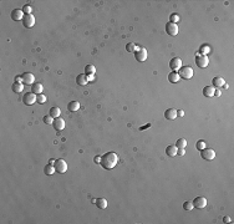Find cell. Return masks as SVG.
Masks as SVG:
<instances>
[{
    "label": "cell",
    "instance_id": "6da1fadb",
    "mask_svg": "<svg viewBox=\"0 0 234 224\" xmlns=\"http://www.w3.org/2000/svg\"><path fill=\"white\" fill-rule=\"evenodd\" d=\"M118 162V157L115 152H107L101 157V162L100 164L105 169H112Z\"/></svg>",
    "mask_w": 234,
    "mask_h": 224
},
{
    "label": "cell",
    "instance_id": "7a4b0ae2",
    "mask_svg": "<svg viewBox=\"0 0 234 224\" xmlns=\"http://www.w3.org/2000/svg\"><path fill=\"white\" fill-rule=\"evenodd\" d=\"M178 75H179V77H182V79L189 80V79L193 77V69L189 67V66H184V67H181Z\"/></svg>",
    "mask_w": 234,
    "mask_h": 224
},
{
    "label": "cell",
    "instance_id": "3957f363",
    "mask_svg": "<svg viewBox=\"0 0 234 224\" xmlns=\"http://www.w3.org/2000/svg\"><path fill=\"white\" fill-rule=\"evenodd\" d=\"M200 157L206 161H212V160L215 158V152L212 148H204V149L200 151Z\"/></svg>",
    "mask_w": 234,
    "mask_h": 224
},
{
    "label": "cell",
    "instance_id": "277c9868",
    "mask_svg": "<svg viewBox=\"0 0 234 224\" xmlns=\"http://www.w3.org/2000/svg\"><path fill=\"white\" fill-rule=\"evenodd\" d=\"M36 97H38V95L32 94V92H28V94L24 95V97H22V102L26 105V106L34 105V103L36 102Z\"/></svg>",
    "mask_w": 234,
    "mask_h": 224
},
{
    "label": "cell",
    "instance_id": "5b68a950",
    "mask_svg": "<svg viewBox=\"0 0 234 224\" xmlns=\"http://www.w3.org/2000/svg\"><path fill=\"white\" fill-rule=\"evenodd\" d=\"M166 31L167 34L171 35V36H176L178 34V25L177 24H173V22H167L166 25Z\"/></svg>",
    "mask_w": 234,
    "mask_h": 224
},
{
    "label": "cell",
    "instance_id": "8992f818",
    "mask_svg": "<svg viewBox=\"0 0 234 224\" xmlns=\"http://www.w3.org/2000/svg\"><path fill=\"white\" fill-rule=\"evenodd\" d=\"M196 64H197V66H199V67L204 69V67H207V66H208V64H209V60H208L207 56L198 54L196 56Z\"/></svg>",
    "mask_w": 234,
    "mask_h": 224
},
{
    "label": "cell",
    "instance_id": "52a82bcc",
    "mask_svg": "<svg viewBox=\"0 0 234 224\" xmlns=\"http://www.w3.org/2000/svg\"><path fill=\"white\" fill-rule=\"evenodd\" d=\"M55 171L57 173H65L68 171V163H66L64 160H57L56 163H55Z\"/></svg>",
    "mask_w": 234,
    "mask_h": 224
},
{
    "label": "cell",
    "instance_id": "ba28073f",
    "mask_svg": "<svg viewBox=\"0 0 234 224\" xmlns=\"http://www.w3.org/2000/svg\"><path fill=\"white\" fill-rule=\"evenodd\" d=\"M35 24V18L32 14H29V15H24L22 18V25L25 28H32Z\"/></svg>",
    "mask_w": 234,
    "mask_h": 224
},
{
    "label": "cell",
    "instance_id": "9c48e42d",
    "mask_svg": "<svg viewBox=\"0 0 234 224\" xmlns=\"http://www.w3.org/2000/svg\"><path fill=\"white\" fill-rule=\"evenodd\" d=\"M207 198L204 197H197L194 201H193V205L198 209H202V208H206L207 207Z\"/></svg>",
    "mask_w": 234,
    "mask_h": 224
},
{
    "label": "cell",
    "instance_id": "30bf717a",
    "mask_svg": "<svg viewBox=\"0 0 234 224\" xmlns=\"http://www.w3.org/2000/svg\"><path fill=\"white\" fill-rule=\"evenodd\" d=\"M135 57L138 62H143L147 60V50L146 49H140L138 51L135 52Z\"/></svg>",
    "mask_w": 234,
    "mask_h": 224
},
{
    "label": "cell",
    "instance_id": "8fae6325",
    "mask_svg": "<svg viewBox=\"0 0 234 224\" xmlns=\"http://www.w3.org/2000/svg\"><path fill=\"white\" fill-rule=\"evenodd\" d=\"M170 67L173 70V71H177L182 67V60L179 59V57H173V59L171 60L170 62Z\"/></svg>",
    "mask_w": 234,
    "mask_h": 224
},
{
    "label": "cell",
    "instance_id": "7c38bea8",
    "mask_svg": "<svg viewBox=\"0 0 234 224\" xmlns=\"http://www.w3.org/2000/svg\"><path fill=\"white\" fill-rule=\"evenodd\" d=\"M52 126H54V128L56 131H62L65 128V121L61 117H56V118H54Z\"/></svg>",
    "mask_w": 234,
    "mask_h": 224
},
{
    "label": "cell",
    "instance_id": "4fadbf2b",
    "mask_svg": "<svg viewBox=\"0 0 234 224\" xmlns=\"http://www.w3.org/2000/svg\"><path fill=\"white\" fill-rule=\"evenodd\" d=\"M164 117L170 121H173L178 117V113H177V110L176 109H168L166 112H164Z\"/></svg>",
    "mask_w": 234,
    "mask_h": 224
},
{
    "label": "cell",
    "instance_id": "5bb4252c",
    "mask_svg": "<svg viewBox=\"0 0 234 224\" xmlns=\"http://www.w3.org/2000/svg\"><path fill=\"white\" fill-rule=\"evenodd\" d=\"M21 77H22V84H28V85L34 84L35 77H34V75H32L31 72H25V73H22Z\"/></svg>",
    "mask_w": 234,
    "mask_h": 224
},
{
    "label": "cell",
    "instance_id": "9a60e30c",
    "mask_svg": "<svg viewBox=\"0 0 234 224\" xmlns=\"http://www.w3.org/2000/svg\"><path fill=\"white\" fill-rule=\"evenodd\" d=\"M24 13H22V10H20V9H14L13 11H11V19L14 20V21H19V20H22V18H24Z\"/></svg>",
    "mask_w": 234,
    "mask_h": 224
},
{
    "label": "cell",
    "instance_id": "2e32d148",
    "mask_svg": "<svg viewBox=\"0 0 234 224\" xmlns=\"http://www.w3.org/2000/svg\"><path fill=\"white\" fill-rule=\"evenodd\" d=\"M88 81H90V79H88L87 75H85V73H81V75H79V76L76 77V82H77L80 86H85V85H87Z\"/></svg>",
    "mask_w": 234,
    "mask_h": 224
},
{
    "label": "cell",
    "instance_id": "e0dca14e",
    "mask_svg": "<svg viewBox=\"0 0 234 224\" xmlns=\"http://www.w3.org/2000/svg\"><path fill=\"white\" fill-rule=\"evenodd\" d=\"M95 72H96V67H95L94 65H87L86 67H85V75H87L90 80H92V79H94Z\"/></svg>",
    "mask_w": 234,
    "mask_h": 224
},
{
    "label": "cell",
    "instance_id": "ac0fdd59",
    "mask_svg": "<svg viewBox=\"0 0 234 224\" xmlns=\"http://www.w3.org/2000/svg\"><path fill=\"white\" fill-rule=\"evenodd\" d=\"M31 92L35 94V95L43 94V85H41L40 82H34L32 86H31Z\"/></svg>",
    "mask_w": 234,
    "mask_h": 224
},
{
    "label": "cell",
    "instance_id": "d6986e66",
    "mask_svg": "<svg viewBox=\"0 0 234 224\" xmlns=\"http://www.w3.org/2000/svg\"><path fill=\"white\" fill-rule=\"evenodd\" d=\"M214 91H215V88L213 86H206L203 88V95L206 97H213L214 96Z\"/></svg>",
    "mask_w": 234,
    "mask_h": 224
},
{
    "label": "cell",
    "instance_id": "ffe728a7",
    "mask_svg": "<svg viewBox=\"0 0 234 224\" xmlns=\"http://www.w3.org/2000/svg\"><path fill=\"white\" fill-rule=\"evenodd\" d=\"M95 204L100 209H106L108 202H107V199H105V198H98V199H96V203Z\"/></svg>",
    "mask_w": 234,
    "mask_h": 224
},
{
    "label": "cell",
    "instance_id": "44dd1931",
    "mask_svg": "<svg viewBox=\"0 0 234 224\" xmlns=\"http://www.w3.org/2000/svg\"><path fill=\"white\" fill-rule=\"evenodd\" d=\"M179 75H178V72H176V71H173V72H170V75H168V81L170 82H172V84H177V82L179 81Z\"/></svg>",
    "mask_w": 234,
    "mask_h": 224
},
{
    "label": "cell",
    "instance_id": "7402d4cb",
    "mask_svg": "<svg viewBox=\"0 0 234 224\" xmlns=\"http://www.w3.org/2000/svg\"><path fill=\"white\" fill-rule=\"evenodd\" d=\"M212 82H213V87H223L224 86V84H225V81H224V79L223 77H214L213 80H212Z\"/></svg>",
    "mask_w": 234,
    "mask_h": 224
},
{
    "label": "cell",
    "instance_id": "603a6c76",
    "mask_svg": "<svg viewBox=\"0 0 234 224\" xmlns=\"http://www.w3.org/2000/svg\"><path fill=\"white\" fill-rule=\"evenodd\" d=\"M166 153H167V156H170V157L177 156V147H176V146H167Z\"/></svg>",
    "mask_w": 234,
    "mask_h": 224
},
{
    "label": "cell",
    "instance_id": "cb8c5ba5",
    "mask_svg": "<svg viewBox=\"0 0 234 224\" xmlns=\"http://www.w3.org/2000/svg\"><path fill=\"white\" fill-rule=\"evenodd\" d=\"M50 113V116H51L52 118H56V117H60V113H61V110L58 109V107H51L50 109V111H49Z\"/></svg>",
    "mask_w": 234,
    "mask_h": 224
},
{
    "label": "cell",
    "instance_id": "d4e9b609",
    "mask_svg": "<svg viewBox=\"0 0 234 224\" xmlns=\"http://www.w3.org/2000/svg\"><path fill=\"white\" fill-rule=\"evenodd\" d=\"M11 90H13V92H15V94H20L21 91L24 90V85L19 84V82H14L13 86H11Z\"/></svg>",
    "mask_w": 234,
    "mask_h": 224
},
{
    "label": "cell",
    "instance_id": "484cf974",
    "mask_svg": "<svg viewBox=\"0 0 234 224\" xmlns=\"http://www.w3.org/2000/svg\"><path fill=\"white\" fill-rule=\"evenodd\" d=\"M68 109H69L70 112H76L80 109V103L77 101H71L69 103V106H68Z\"/></svg>",
    "mask_w": 234,
    "mask_h": 224
},
{
    "label": "cell",
    "instance_id": "4316f807",
    "mask_svg": "<svg viewBox=\"0 0 234 224\" xmlns=\"http://www.w3.org/2000/svg\"><path fill=\"white\" fill-rule=\"evenodd\" d=\"M56 171H55V166H51V164H47L45 166V168H44V173L46 174V176H51V174H54Z\"/></svg>",
    "mask_w": 234,
    "mask_h": 224
},
{
    "label": "cell",
    "instance_id": "83f0119b",
    "mask_svg": "<svg viewBox=\"0 0 234 224\" xmlns=\"http://www.w3.org/2000/svg\"><path fill=\"white\" fill-rule=\"evenodd\" d=\"M126 50H127L128 52H136V51H138V50H140V47H138L136 44L130 43V44L126 45Z\"/></svg>",
    "mask_w": 234,
    "mask_h": 224
},
{
    "label": "cell",
    "instance_id": "f1b7e54d",
    "mask_svg": "<svg viewBox=\"0 0 234 224\" xmlns=\"http://www.w3.org/2000/svg\"><path fill=\"white\" fill-rule=\"evenodd\" d=\"M209 52H211V47L209 46H207V45H202V46H200V49H199V55L207 56Z\"/></svg>",
    "mask_w": 234,
    "mask_h": 224
},
{
    "label": "cell",
    "instance_id": "f546056e",
    "mask_svg": "<svg viewBox=\"0 0 234 224\" xmlns=\"http://www.w3.org/2000/svg\"><path fill=\"white\" fill-rule=\"evenodd\" d=\"M176 147H177V148H186V147H187V139H184V138H179V139H177Z\"/></svg>",
    "mask_w": 234,
    "mask_h": 224
},
{
    "label": "cell",
    "instance_id": "4dcf8cb0",
    "mask_svg": "<svg viewBox=\"0 0 234 224\" xmlns=\"http://www.w3.org/2000/svg\"><path fill=\"white\" fill-rule=\"evenodd\" d=\"M194 208V205H193V202H189V201H187V202H184L183 203V209L184 211H187V212H190L192 209Z\"/></svg>",
    "mask_w": 234,
    "mask_h": 224
},
{
    "label": "cell",
    "instance_id": "1f68e13d",
    "mask_svg": "<svg viewBox=\"0 0 234 224\" xmlns=\"http://www.w3.org/2000/svg\"><path fill=\"white\" fill-rule=\"evenodd\" d=\"M196 147H197V149H199V151H202V149L207 148V142H206V141H203V139H200V141H198V142L196 143Z\"/></svg>",
    "mask_w": 234,
    "mask_h": 224
},
{
    "label": "cell",
    "instance_id": "d6a6232c",
    "mask_svg": "<svg viewBox=\"0 0 234 224\" xmlns=\"http://www.w3.org/2000/svg\"><path fill=\"white\" fill-rule=\"evenodd\" d=\"M36 102L38 103H45L46 102V96L44 95V94H40V95H38V97H36Z\"/></svg>",
    "mask_w": 234,
    "mask_h": 224
},
{
    "label": "cell",
    "instance_id": "836d02e7",
    "mask_svg": "<svg viewBox=\"0 0 234 224\" xmlns=\"http://www.w3.org/2000/svg\"><path fill=\"white\" fill-rule=\"evenodd\" d=\"M43 121H44L46 124H52V122H54V118H52L50 115H46V116H44Z\"/></svg>",
    "mask_w": 234,
    "mask_h": 224
},
{
    "label": "cell",
    "instance_id": "e575fe53",
    "mask_svg": "<svg viewBox=\"0 0 234 224\" xmlns=\"http://www.w3.org/2000/svg\"><path fill=\"white\" fill-rule=\"evenodd\" d=\"M21 10H22V13L25 15H29V14H31V6L30 5H24Z\"/></svg>",
    "mask_w": 234,
    "mask_h": 224
},
{
    "label": "cell",
    "instance_id": "d590c367",
    "mask_svg": "<svg viewBox=\"0 0 234 224\" xmlns=\"http://www.w3.org/2000/svg\"><path fill=\"white\" fill-rule=\"evenodd\" d=\"M171 22H173V24H176V22H178L179 21V16L177 15V14H171Z\"/></svg>",
    "mask_w": 234,
    "mask_h": 224
},
{
    "label": "cell",
    "instance_id": "8d00e7d4",
    "mask_svg": "<svg viewBox=\"0 0 234 224\" xmlns=\"http://www.w3.org/2000/svg\"><path fill=\"white\" fill-rule=\"evenodd\" d=\"M186 151H184V148H177V154L178 156H184Z\"/></svg>",
    "mask_w": 234,
    "mask_h": 224
},
{
    "label": "cell",
    "instance_id": "74e56055",
    "mask_svg": "<svg viewBox=\"0 0 234 224\" xmlns=\"http://www.w3.org/2000/svg\"><path fill=\"white\" fill-rule=\"evenodd\" d=\"M220 95H222V91H220L219 88H218V90H215V91H214V96H217V97H219Z\"/></svg>",
    "mask_w": 234,
    "mask_h": 224
},
{
    "label": "cell",
    "instance_id": "f35d334b",
    "mask_svg": "<svg viewBox=\"0 0 234 224\" xmlns=\"http://www.w3.org/2000/svg\"><path fill=\"white\" fill-rule=\"evenodd\" d=\"M15 82H19V84H22V77H21V76H16V77H15Z\"/></svg>",
    "mask_w": 234,
    "mask_h": 224
},
{
    "label": "cell",
    "instance_id": "ab89813d",
    "mask_svg": "<svg viewBox=\"0 0 234 224\" xmlns=\"http://www.w3.org/2000/svg\"><path fill=\"white\" fill-rule=\"evenodd\" d=\"M148 127H151V123H147L146 126H142V127L140 128V131H143V130H146V128H148Z\"/></svg>",
    "mask_w": 234,
    "mask_h": 224
},
{
    "label": "cell",
    "instance_id": "60d3db41",
    "mask_svg": "<svg viewBox=\"0 0 234 224\" xmlns=\"http://www.w3.org/2000/svg\"><path fill=\"white\" fill-rule=\"evenodd\" d=\"M177 113H178L179 117H183V116H184V111H182V110H178Z\"/></svg>",
    "mask_w": 234,
    "mask_h": 224
},
{
    "label": "cell",
    "instance_id": "b9f144b4",
    "mask_svg": "<svg viewBox=\"0 0 234 224\" xmlns=\"http://www.w3.org/2000/svg\"><path fill=\"white\" fill-rule=\"evenodd\" d=\"M223 222H224V223H230V218H229V217H224V218H223Z\"/></svg>",
    "mask_w": 234,
    "mask_h": 224
},
{
    "label": "cell",
    "instance_id": "7bdbcfd3",
    "mask_svg": "<svg viewBox=\"0 0 234 224\" xmlns=\"http://www.w3.org/2000/svg\"><path fill=\"white\" fill-rule=\"evenodd\" d=\"M101 162V157H95V163H100Z\"/></svg>",
    "mask_w": 234,
    "mask_h": 224
}]
</instances>
